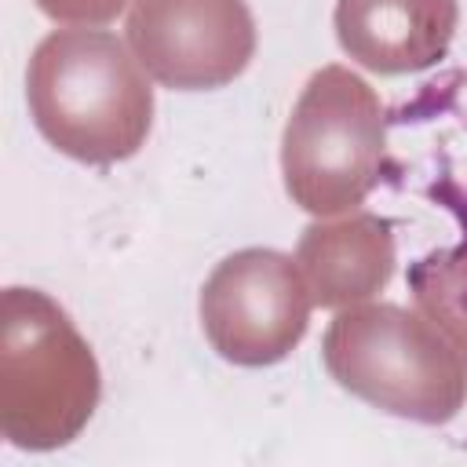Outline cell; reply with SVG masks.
I'll list each match as a JSON object with an SVG mask.
<instances>
[{"instance_id": "obj_5", "label": "cell", "mask_w": 467, "mask_h": 467, "mask_svg": "<svg viewBox=\"0 0 467 467\" xmlns=\"http://www.w3.org/2000/svg\"><path fill=\"white\" fill-rule=\"evenodd\" d=\"M310 285L288 255L244 248L226 255L201 288V325L219 358L234 365H274L306 332Z\"/></svg>"}, {"instance_id": "obj_1", "label": "cell", "mask_w": 467, "mask_h": 467, "mask_svg": "<svg viewBox=\"0 0 467 467\" xmlns=\"http://www.w3.org/2000/svg\"><path fill=\"white\" fill-rule=\"evenodd\" d=\"M26 102L36 131L84 164L135 157L153 124L142 62L102 29L47 33L26 69Z\"/></svg>"}, {"instance_id": "obj_7", "label": "cell", "mask_w": 467, "mask_h": 467, "mask_svg": "<svg viewBox=\"0 0 467 467\" xmlns=\"http://www.w3.org/2000/svg\"><path fill=\"white\" fill-rule=\"evenodd\" d=\"M456 0H339V47L372 73L398 77L434 66L456 33Z\"/></svg>"}, {"instance_id": "obj_8", "label": "cell", "mask_w": 467, "mask_h": 467, "mask_svg": "<svg viewBox=\"0 0 467 467\" xmlns=\"http://www.w3.org/2000/svg\"><path fill=\"white\" fill-rule=\"evenodd\" d=\"M296 263L310 285L314 303L347 306L390 281L394 237L390 226L376 215H354L328 226L314 223L303 230Z\"/></svg>"}, {"instance_id": "obj_10", "label": "cell", "mask_w": 467, "mask_h": 467, "mask_svg": "<svg viewBox=\"0 0 467 467\" xmlns=\"http://www.w3.org/2000/svg\"><path fill=\"white\" fill-rule=\"evenodd\" d=\"M452 77H456V88H460V95L467 102V73H452ZM423 91L452 117L449 120L452 128L438 139V164L431 161L423 168V193L460 223L463 241H467V109L456 113V106L449 102V95H445V88L438 80L423 84Z\"/></svg>"}, {"instance_id": "obj_6", "label": "cell", "mask_w": 467, "mask_h": 467, "mask_svg": "<svg viewBox=\"0 0 467 467\" xmlns=\"http://www.w3.org/2000/svg\"><path fill=\"white\" fill-rule=\"evenodd\" d=\"M128 44L164 88L208 91L244 73L255 22L244 0H135Z\"/></svg>"}, {"instance_id": "obj_3", "label": "cell", "mask_w": 467, "mask_h": 467, "mask_svg": "<svg viewBox=\"0 0 467 467\" xmlns=\"http://www.w3.org/2000/svg\"><path fill=\"white\" fill-rule=\"evenodd\" d=\"M99 368L69 317L36 288L4 292L0 427L15 445H66L95 412Z\"/></svg>"}, {"instance_id": "obj_9", "label": "cell", "mask_w": 467, "mask_h": 467, "mask_svg": "<svg viewBox=\"0 0 467 467\" xmlns=\"http://www.w3.org/2000/svg\"><path fill=\"white\" fill-rule=\"evenodd\" d=\"M409 292L416 310L467 354V241L416 259L409 266Z\"/></svg>"}, {"instance_id": "obj_4", "label": "cell", "mask_w": 467, "mask_h": 467, "mask_svg": "<svg viewBox=\"0 0 467 467\" xmlns=\"http://www.w3.org/2000/svg\"><path fill=\"white\" fill-rule=\"evenodd\" d=\"M387 117L379 95L350 69H317L281 142V171L288 197L310 215H339L358 208L383 175Z\"/></svg>"}, {"instance_id": "obj_11", "label": "cell", "mask_w": 467, "mask_h": 467, "mask_svg": "<svg viewBox=\"0 0 467 467\" xmlns=\"http://www.w3.org/2000/svg\"><path fill=\"white\" fill-rule=\"evenodd\" d=\"M131 0H36V7L55 18V22H73V26H102L117 18Z\"/></svg>"}, {"instance_id": "obj_2", "label": "cell", "mask_w": 467, "mask_h": 467, "mask_svg": "<svg viewBox=\"0 0 467 467\" xmlns=\"http://www.w3.org/2000/svg\"><path fill=\"white\" fill-rule=\"evenodd\" d=\"M321 358L343 390L416 423H445L467 401V354L420 310L394 303L339 310Z\"/></svg>"}]
</instances>
